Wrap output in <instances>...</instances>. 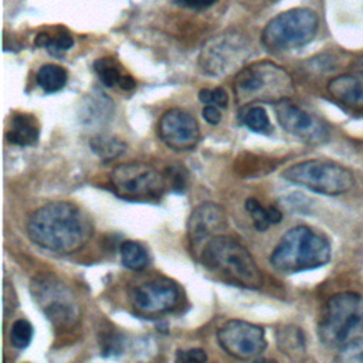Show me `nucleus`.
<instances>
[{
    "label": "nucleus",
    "instance_id": "1",
    "mask_svg": "<svg viewBox=\"0 0 363 363\" xmlns=\"http://www.w3.org/2000/svg\"><path fill=\"white\" fill-rule=\"evenodd\" d=\"M94 224L88 213L69 201H51L37 208L27 221L30 240L55 254H72L92 237Z\"/></svg>",
    "mask_w": 363,
    "mask_h": 363
},
{
    "label": "nucleus",
    "instance_id": "2",
    "mask_svg": "<svg viewBox=\"0 0 363 363\" xmlns=\"http://www.w3.org/2000/svg\"><path fill=\"white\" fill-rule=\"evenodd\" d=\"M200 259L210 272L227 284L247 289L262 286V274L254 257L233 237L218 234L207 240Z\"/></svg>",
    "mask_w": 363,
    "mask_h": 363
},
{
    "label": "nucleus",
    "instance_id": "3",
    "mask_svg": "<svg viewBox=\"0 0 363 363\" xmlns=\"http://www.w3.org/2000/svg\"><path fill=\"white\" fill-rule=\"evenodd\" d=\"M332 255L329 241L308 225L289 228L269 255V264L282 274L323 267Z\"/></svg>",
    "mask_w": 363,
    "mask_h": 363
},
{
    "label": "nucleus",
    "instance_id": "4",
    "mask_svg": "<svg viewBox=\"0 0 363 363\" xmlns=\"http://www.w3.org/2000/svg\"><path fill=\"white\" fill-rule=\"evenodd\" d=\"M238 105L275 104L292 96L295 86L288 71L272 61H255L241 68L233 82Z\"/></svg>",
    "mask_w": 363,
    "mask_h": 363
},
{
    "label": "nucleus",
    "instance_id": "5",
    "mask_svg": "<svg viewBox=\"0 0 363 363\" xmlns=\"http://www.w3.org/2000/svg\"><path fill=\"white\" fill-rule=\"evenodd\" d=\"M363 333V295L357 292H339L323 305L318 336L330 349H340L349 340Z\"/></svg>",
    "mask_w": 363,
    "mask_h": 363
},
{
    "label": "nucleus",
    "instance_id": "6",
    "mask_svg": "<svg viewBox=\"0 0 363 363\" xmlns=\"http://www.w3.org/2000/svg\"><path fill=\"white\" fill-rule=\"evenodd\" d=\"M33 301L57 330L74 329L81 320L75 292L52 274H40L30 282Z\"/></svg>",
    "mask_w": 363,
    "mask_h": 363
},
{
    "label": "nucleus",
    "instance_id": "7",
    "mask_svg": "<svg viewBox=\"0 0 363 363\" xmlns=\"http://www.w3.org/2000/svg\"><path fill=\"white\" fill-rule=\"evenodd\" d=\"M319 28L318 14L306 7L285 10L272 17L261 33V44L269 51H286L311 43Z\"/></svg>",
    "mask_w": 363,
    "mask_h": 363
},
{
    "label": "nucleus",
    "instance_id": "8",
    "mask_svg": "<svg viewBox=\"0 0 363 363\" xmlns=\"http://www.w3.org/2000/svg\"><path fill=\"white\" fill-rule=\"evenodd\" d=\"M281 176L289 183L325 196L343 194L354 186V176L347 167L320 159H309L291 164Z\"/></svg>",
    "mask_w": 363,
    "mask_h": 363
},
{
    "label": "nucleus",
    "instance_id": "9",
    "mask_svg": "<svg viewBox=\"0 0 363 363\" xmlns=\"http://www.w3.org/2000/svg\"><path fill=\"white\" fill-rule=\"evenodd\" d=\"M111 183L119 197L130 201H156L167 190L163 173L145 162L115 166Z\"/></svg>",
    "mask_w": 363,
    "mask_h": 363
},
{
    "label": "nucleus",
    "instance_id": "10",
    "mask_svg": "<svg viewBox=\"0 0 363 363\" xmlns=\"http://www.w3.org/2000/svg\"><path fill=\"white\" fill-rule=\"evenodd\" d=\"M251 54V41L240 33H223L210 38L201 48L199 67L211 77H223L238 69Z\"/></svg>",
    "mask_w": 363,
    "mask_h": 363
},
{
    "label": "nucleus",
    "instance_id": "11",
    "mask_svg": "<svg viewBox=\"0 0 363 363\" xmlns=\"http://www.w3.org/2000/svg\"><path fill=\"white\" fill-rule=\"evenodd\" d=\"M182 298L179 285L166 277L140 282L129 291V302L135 312L145 318H157L173 311Z\"/></svg>",
    "mask_w": 363,
    "mask_h": 363
},
{
    "label": "nucleus",
    "instance_id": "12",
    "mask_svg": "<svg viewBox=\"0 0 363 363\" xmlns=\"http://www.w3.org/2000/svg\"><path fill=\"white\" fill-rule=\"evenodd\" d=\"M221 349L238 360H252L267 347L265 330L242 319H230L217 330Z\"/></svg>",
    "mask_w": 363,
    "mask_h": 363
},
{
    "label": "nucleus",
    "instance_id": "13",
    "mask_svg": "<svg viewBox=\"0 0 363 363\" xmlns=\"http://www.w3.org/2000/svg\"><path fill=\"white\" fill-rule=\"evenodd\" d=\"M274 111L281 128L295 138L311 145H320L329 140L330 130L328 125L289 101V98L275 102Z\"/></svg>",
    "mask_w": 363,
    "mask_h": 363
},
{
    "label": "nucleus",
    "instance_id": "14",
    "mask_svg": "<svg viewBox=\"0 0 363 363\" xmlns=\"http://www.w3.org/2000/svg\"><path fill=\"white\" fill-rule=\"evenodd\" d=\"M157 135L167 147L184 152L194 149L199 143L200 128L190 112L182 108H170L157 121Z\"/></svg>",
    "mask_w": 363,
    "mask_h": 363
},
{
    "label": "nucleus",
    "instance_id": "15",
    "mask_svg": "<svg viewBox=\"0 0 363 363\" xmlns=\"http://www.w3.org/2000/svg\"><path fill=\"white\" fill-rule=\"evenodd\" d=\"M228 221L224 208L217 203H201L190 214L187 220V237L193 247L206 242L214 235L225 230Z\"/></svg>",
    "mask_w": 363,
    "mask_h": 363
},
{
    "label": "nucleus",
    "instance_id": "16",
    "mask_svg": "<svg viewBox=\"0 0 363 363\" xmlns=\"http://www.w3.org/2000/svg\"><path fill=\"white\" fill-rule=\"evenodd\" d=\"M329 95L339 104L363 111V71L354 69L349 74H340L328 82Z\"/></svg>",
    "mask_w": 363,
    "mask_h": 363
},
{
    "label": "nucleus",
    "instance_id": "17",
    "mask_svg": "<svg viewBox=\"0 0 363 363\" xmlns=\"http://www.w3.org/2000/svg\"><path fill=\"white\" fill-rule=\"evenodd\" d=\"M113 102L102 91L94 88L82 96L78 105V119L85 126H102L113 116Z\"/></svg>",
    "mask_w": 363,
    "mask_h": 363
},
{
    "label": "nucleus",
    "instance_id": "18",
    "mask_svg": "<svg viewBox=\"0 0 363 363\" xmlns=\"http://www.w3.org/2000/svg\"><path fill=\"white\" fill-rule=\"evenodd\" d=\"M40 138L38 119L27 112H18L11 116L6 139L16 146H34Z\"/></svg>",
    "mask_w": 363,
    "mask_h": 363
},
{
    "label": "nucleus",
    "instance_id": "19",
    "mask_svg": "<svg viewBox=\"0 0 363 363\" xmlns=\"http://www.w3.org/2000/svg\"><path fill=\"white\" fill-rule=\"evenodd\" d=\"M275 337H277V346L284 354L289 357H296L305 353L306 345H305V336L301 328L295 325H284L279 329H277Z\"/></svg>",
    "mask_w": 363,
    "mask_h": 363
},
{
    "label": "nucleus",
    "instance_id": "20",
    "mask_svg": "<svg viewBox=\"0 0 363 363\" xmlns=\"http://www.w3.org/2000/svg\"><path fill=\"white\" fill-rule=\"evenodd\" d=\"M91 150L104 162H112L126 150V143L113 135H95L89 140Z\"/></svg>",
    "mask_w": 363,
    "mask_h": 363
},
{
    "label": "nucleus",
    "instance_id": "21",
    "mask_svg": "<svg viewBox=\"0 0 363 363\" xmlns=\"http://www.w3.org/2000/svg\"><path fill=\"white\" fill-rule=\"evenodd\" d=\"M245 210L248 211L252 224L258 231H265L271 224H277L282 220V213L275 206L264 207L252 197L245 200Z\"/></svg>",
    "mask_w": 363,
    "mask_h": 363
},
{
    "label": "nucleus",
    "instance_id": "22",
    "mask_svg": "<svg viewBox=\"0 0 363 363\" xmlns=\"http://www.w3.org/2000/svg\"><path fill=\"white\" fill-rule=\"evenodd\" d=\"M68 74L64 67L57 64H44L35 74V81L44 92H57L67 84Z\"/></svg>",
    "mask_w": 363,
    "mask_h": 363
},
{
    "label": "nucleus",
    "instance_id": "23",
    "mask_svg": "<svg viewBox=\"0 0 363 363\" xmlns=\"http://www.w3.org/2000/svg\"><path fill=\"white\" fill-rule=\"evenodd\" d=\"M238 119L250 130L255 133L269 135L272 132V125L269 122L267 111L259 105H244L240 108Z\"/></svg>",
    "mask_w": 363,
    "mask_h": 363
},
{
    "label": "nucleus",
    "instance_id": "24",
    "mask_svg": "<svg viewBox=\"0 0 363 363\" xmlns=\"http://www.w3.org/2000/svg\"><path fill=\"white\" fill-rule=\"evenodd\" d=\"M34 44L38 48H47L52 55H60L61 52L69 50L74 45V38L67 30L60 27L57 28V33H54V35L48 31L38 33L35 35Z\"/></svg>",
    "mask_w": 363,
    "mask_h": 363
},
{
    "label": "nucleus",
    "instance_id": "25",
    "mask_svg": "<svg viewBox=\"0 0 363 363\" xmlns=\"http://www.w3.org/2000/svg\"><path fill=\"white\" fill-rule=\"evenodd\" d=\"M122 264L130 271H143L149 264V255L143 245L136 241L125 240L121 247Z\"/></svg>",
    "mask_w": 363,
    "mask_h": 363
},
{
    "label": "nucleus",
    "instance_id": "26",
    "mask_svg": "<svg viewBox=\"0 0 363 363\" xmlns=\"http://www.w3.org/2000/svg\"><path fill=\"white\" fill-rule=\"evenodd\" d=\"M94 71L96 72L101 82L109 88L113 85H118L122 78L119 64L113 58H109V57L98 58L94 62Z\"/></svg>",
    "mask_w": 363,
    "mask_h": 363
},
{
    "label": "nucleus",
    "instance_id": "27",
    "mask_svg": "<svg viewBox=\"0 0 363 363\" xmlns=\"http://www.w3.org/2000/svg\"><path fill=\"white\" fill-rule=\"evenodd\" d=\"M163 177L166 182V189L183 193L189 184V173L182 164H170L164 169Z\"/></svg>",
    "mask_w": 363,
    "mask_h": 363
},
{
    "label": "nucleus",
    "instance_id": "28",
    "mask_svg": "<svg viewBox=\"0 0 363 363\" xmlns=\"http://www.w3.org/2000/svg\"><path fill=\"white\" fill-rule=\"evenodd\" d=\"M33 325L27 319H17L10 328V343L16 349H24L30 345L33 339Z\"/></svg>",
    "mask_w": 363,
    "mask_h": 363
},
{
    "label": "nucleus",
    "instance_id": "29",
    "mask_svg": "<svg viewBox=\"0 0 363 363\" xmlns=\"http://www.w3.org/2000/svg\"><path fill=\"white\" fill-rule=\"evenodd\" d=\"M336 360L342 363H363V337L357 336L347 343H345L340 349H337Z\"/></svg>",
    "mask_w": 363,
    "mask_h": 363
},
{
    "label": "nucleus",
    "instance_id": "30",
    "mask_svg": "<svg viewBox=\"0 0 363 363\" xmlns=\"http://www.w3.org/2000/svg\"><path fill=\"white\" fill-rule=\"evenodd\" d=\"M199 99L204 105H216L218 108H227L228 105V95L223 88H214V89H200Z\"/></svg>",
    "mask_w": 363,
    "mask_h": 363
},
{
    "label": "nucleus",
    "instance_id": "31",
    "mask_svg": "<svg viewBox=\"0 0 363 363\" xmlns=\"http://www.w3.org/2000/svg\"><path fill=\"white\" fill-rule=\"evenodd\" d=\"M101 343V353L104 354H118L122 352L123 345H122V337L116 332H105L99 337Z\"/></svg>",
    "mask_w": 363,
    "mask_h": 363
},
{
    "label": "nucleus",
    "instance_id": "32",
    "mask_svg": "<svg viewBox=\"0 0 363 363\" xmlns=\"http://www.w3.org/2000/svg\"><path fill=\"white\" fill-rule=\"evenodd\" d=\"M3 305H4V316L7 318L10 313H13V311L16 309V306L18 305L17 302V295L13 289V285L9 284L7 281L4 282L3 286Z\"/></svg>",
    "mask_w": 363,
    "mask_h": 363
},
{
    "label": "nucleus",
    "instance_id": "33",
    "mask_svg": "<svg viewBox=\"0 0 363 363\" xmlns=\"http://www.w3.org/2000/svg\"><path fill=\"white\" fill-rule=\"evenodd\" d=\"M177 362H206L207 354L203 349H187V350H179L176 354Z\"/></svg>",
    "mask_w": 363,
    "mask_h": 363
},
{
    "label": "nucleus",
    "instance_id": "34",
    "mask_svg": "<svg viewBox=\"0 0 363 363\" xmlns=\"http://www.w3.org/2000/svg\"><path fill=\"white\" fill-rule=\"evenodd\" d=\"M179 7L190 9V10H206L211 7L217 0H172Z\"/></svg>",
    "mask_w": 363,
    "mask_h": 363
},
{
    "label": "nucleus",
    "instance_id": "35",
    "mask_svg": "<svg viewBox=\"0 0 363 363\" xmlns=\"http://www.w3.org/2000/svg\"><path fill=\"white\" fill-rule=\"evenodd\" d=\"M201 115H203L204 121H206L207 123H210V125H217V123L221 121V113H220V111H218V106L211 105V104H208V105H206V106L203 108Z\"/></svg>",
    "mask_w": 363,
    "mask_h": 363
},
{
    "label": "nucleus",
    "instance_id": "36",
    "mask_svg": "<svg viewBox=\"0 0 363 363\" xmlns=\"http://www.w3.org/2000/svg\"><path fill=\"white\" fill-rule=\"evenodd\" d=\"M118 85L121 86V89L130 91V89H133V88L136 86V81H135L133 77H130V75H122V78H121V81H119Z\"/></svg>",
    "mask_w": 363,
    "mask_h": 363
},
{
    "label": "nucleus",
    "instance_id": "37",
    "mask_svg": "<svg viewBox=\"0 0 363 363\" xmlns=\"http://www.w3.org/2000/svg\"><path fill=\"white\" fill-rule=\"evenodd\" d=\"M353 69H360V71H363V55H360V57L354 61Z\"/></svg>",
    "mask_w": 363,
    "mask_h": 363
}]
</instances>
